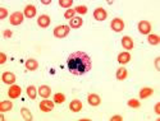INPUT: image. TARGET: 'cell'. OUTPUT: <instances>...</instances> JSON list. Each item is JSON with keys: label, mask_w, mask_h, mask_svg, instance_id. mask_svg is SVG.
Here are the masks:
<instances>
[{"label": "cell", "mask_w": 160, "mask_h": 121, "mask_svg": "<svg viewBox=\"0 0 160 121\" xmlns=\"http://www.w3.org/2000/svg\"><path fill=\"white\" fill-rule=\"evenodd\" d=\"M67 66L68 70L73 75H83L88 73L92 68V61L91 58L87 55L86 52L82 51H76L68 56L67 60Z\"/></svg>", "instance_id": "obj_1"}, {"label": "cell", "mask_w": 160, "mask_h": 121, "mask_svg": "<svg viewBox=\"0 0 160 121\" xmlns=\"http://www.w3.org/2000/svg\"><path fill=\"white\" fill-rule=\"evenodd\" d=\"M71 32V27L69 26H58L54 28V36L58 38H63L65 36H68Z\"/></svg>", "instance_id": "obj_2"}, {"label": "cell", "mask_w": 160, "mask_h": 121, "mask_svg": "<svg viewBox=\"0 0 160 121\" xmlns=\"http://www.w3.org/2000/svg\"><path fill=\"white\" fill-rule=\"evenodd\" d=\"M110 27L114 32H122L124 30V22L121 18H114L110 23Z\"/></svg>", "instance_id": "obj_3"}, {"label": "cell", "mask_w": 160, "mask_h": 121, "mask_svg": "<svg viewBox=\"0 0 160 121\" xmlns=\"http://www.w3.org/2000/svg\"><path fill=\"white\" fill-rule=\"evenodd\" d=\"M23 17H24V14H22L21 12H14V13H13V14L10 16L9 22H10V24H13V26H19V24L23 22Z\"/></svg>", "instance_id": "obj_4"}, {"label": "cell", "mask_w": 160, "mask_h": 121, "mask_svg": "<svg viewBox=\"0 0 160 121\" xmlns=\"http://www.w3.org/2000/svg\"><path fill=\"white\" fill-rule=\"evenodd\" d=\"M106 17H108V13H106V10L104 8H96L94 10V18L99 22H102L106 19Z\"/></svg>", "instance_id": "obj_5"}, {"label": "cell", "mask_w": 160, "mask_h": 121, "mask_svg": "<svg viewBox=\"0 0 160 121\" xmlns=\"http://www.w3.org/2000/svg\"><path fill=\"white\" fill-rule=\"evenodd\" d=\"M54 103L55 102H51L49 100H44V101L40 102V110L42 112H50V111H52V109H54Z\"/></svg>", "instance_id": "obj_6"}, {"label": "cell", "mask_w": 160, "mask_h": 121, "mask_svg": "<svg viewBox=\"0 0 160 121\" xmlns=\"http://www.w3.org/2000/svg\"><path fill=\"white\" fill-rule=\"evenodd\" d=\"M137 27H138V31H140L142 35H149L150 31H151V24H150L148 21H141Z\"/></svg>", "instance_id": "obj_7"}, {"label": "cell", "mask_w": 160, "mask_h": 121, "mask_svg": "<svg viewBox=\"0 0 160 121\" xmlns=\"http://www.w3.org/2000/svg\"><path fill=\"white\" fill-rule=\"evenodd\" d=\"M21 93H22L21 87L13 84V86L9 88V91H8V96H9L10 98H18V97L21 96Z\"/></svg>", "instance_id": "obj_8"}, {"label": "cell", "mask_w": 160, "mask_h": 121, "mask_svg": "<svg viewBox=\"0 0 160 121\" xmlns=\"http://www.w3.org/2000/svg\"><path fill=\"white\" fill-rule=\"evenodd\" d=\"M2 80H3L5 84H14V82H16V75L13 74V73H10V72H5V73H3V75H2Z\"/></svg>", "instance_id": "obj_9"}, {"label": "cell", "mask_w": 160, "mask_h": 121, "mask_svg": "<svg viewBox=\"0 0 160 121\" xmlns=\"http://www.w3.org/2000/svg\"><path fill=\"white\" fill-rule=\"evenodd\" d=\"M50 23H51V19H50V17L46 16V14L40 16L38 19H37V24L41 27V28H46V27L50 26Z\"/></svg>", "instance_id": "obj_10"}, {"label": "cell", "mask_w": 160, "mask_h": 121, "mask_svg": "<svg viewBox=\"0 0 160 121\" xmlns=\"http://www.w3.org/2000/svg\"><path fill=\"white\" fill-rule=\"evenodd\" d=\"M87 101H88V105L90 106H99L101 103V98L95 95V93H92V95H88L87 96Z\"/></svg>", "instance_id": "obj_11"}, {"label": "cell", "mask_w": 160, "mask_h": 121, "mask_svg": "<svg viewBox=\"0 0 160 121\" xmlns=\"http://www.w3.org/2000/svg\"><path fill=\"white\" fill-rule=\"evenodd\" d=\"M69 110H71L72 112H79V111L82 110V102L78 101V100L72 101L71 105H69Z\"/></svg>", "instance_id": "obj_12"}, {"label": "cell", "mask_w": 160, "mask_h": 121, "mask_svg": "<svg viewBox=\"0 0 160 121\" xmlns=\"http://www.w3.org/2000/svg\"><path fill=\"white\" fill-rule=\"evenodd\" d=\"M23 14L27 17V18H33L35 16H36V8H35V5H27L24 8V13Z\"/></svg>", "instance_id": "obj_13"}, {"label": "cell", "mask_w": 160, "mask_h": 121, "mask_svg": "<svg viewBox=\"0 0 160 121\" xmlns=\"http://www.w3.org/2000/svg\"><path fill=\"white\" fill-rule=\"evenodd\" d=\"M82 24H83V19L81 17H73L69 21V27H72V28H79Z\"/></svg>", "instance_id": "obj_14"}, {"label": "cell", "mask_w": 160, "mask_h": 121, "mask_svg": "<svg viewBox=\"0 0 160 121\" xmlns=\"http://www.w3.org/2000/svg\"><path fill=\"white\" fill-rule=\"evenodd\" d=\"M122 46L126 49V50H132L133 49V40L129 37V36H124L122 38Z\"/></svg>", "instance_id": "obj_15"}, {"label": "cell", "mask_w": 160, "mask_h": 121, "mask_svg": "<svg viewBox=\"0 0 160 121\" xmlns=\"http://www.w3.org/2000/svg\"><path fill=\"white\" fill-rule=\"evenodd\" d=\"M24 65H26V69L30 70V72H33V70H36L38 68V63L35 59H28L27 61H26Z\"/></svg>", "instance_id": "obj_16"}, {"label": "cell", "mask_w": 160, "mask_h": 121, "mask_svg": "<svg viewBox=\"0 0 160 121\" xmlns=\"http://www.w3.org/2000/svg\"><path fill=\"white\" fill-rule=\"evenodd\" d=\"M154 95V89L152 88H149V87H145V88H142L141 91H140V98H148V97H150V96H152Z\"/></svg>", "instance_id": "obj_17"}, {"label": "cell", "mask_w": 160, "mask_h": 121, "mask_svg": "<svg viewBox=\"0 0 160 121\" xmlns=\"http://www.w3.org/2000/svg\"><path fill=\"white\" fill-rule=\"evenodd\" d=\"M131 60V54L129 52H121L118 55V63L119 64H127Z\"/></svg>", "instance_id": "obj_18"}, {"label": "cell", "mask_w": 160, "mask_h": 121, "mask_svg": "<svg viewBox=\"0 0 160 121\" xmlns=\"http://www.w3.org/2000/svg\"><path fill=\"white\" fill-rule=\"evenodd\" d=\"M50 93H51V89H50L49 86H41L38 88V95L41 97H44V98H48L50 96Z\"/></svg>", "instance_id": "obj_19"}, {"label": "cell", "mask_w": 160, "mask_h": 121, "mask_svg": "<svg viewBox=\"0 0 160 121\" xmlns=\"http://www.w3.org/2000/svg\"><path fill=\"white\" fill-rule=\"evenodd\" d=\"M13 107V103L10 101H3L0 103V111L2 112H7V111H10Z\"/></svg>", "instance_id": "obj_20"}, {"label": "cell", "mask_w": 160, "mask_h": 121, "mask_svg": "<svg viewBox=\"0 0 160 121\" xmlns=\"http://www.w3.org/2000/svg\"><path fill=\"white\" fill-rule=\"evenodd\" d=\"M127 78V69L126 68H119L117 70V79L118 80H124Z\"/></svg>", "instance_id": "obj_21"}, {"label": "cell", "mask_w": 160, "mask_h": 121, "mask_svg": "<svg viewBox=\"0 0 160 121\" xmlns=\"http://www.w3.org/2000/svg\"><path fill=\"white\" fill-rule=\"evenodd\" d=\"M21 114H22L23 119H24V120H27V121H31V120L33 119V117H32L31 111H30L28 109H26V107H23V109H21Z\"/></svg>", "instance_id": "obj_22"}, {"label": "cell", "mask_w": 160, "mask_h": 121, "mask_svg": "<svg viewBox=\"0 0 160 121\" xmlns=\"http://www.w3.org/2000/svg\"><path fill=\"white\" fill-rule=\"evenodd\" d=\"M27 96L31 98V100H35L36 96H37V92H36V88L33 86H28L27 87Z\"/></svg>", "instance_id": "obj_23"}, {"label": "cell", "mask_w": 160, "mask_h": 121, "mask_svg": "<svg viewBox=\"0 0 160 121\" xmlns=\"http://www.w3.org/2000/svg\"><path fill=\"white\" fill-rule=\"evenodd\" d=\"M148 41L150 45H159V36L156 35H150L149 38H148Z\"/></svg>", "instance_id": "obj_24"}, {"label": "cell", "mask_w": 160, "mask_h": 121, "mask_svg": "<svg viewBox=\"0 0 160 121\" xmlns=\"http://www.w3.org/2000/svg\"><path fill=\"white\" fill-rule=\"evenodd\" d=\"M72 4H73V0H59V5L63 7V8H69L71 9Z\"/></svg>", "instance_id": "obj_25"}, {"label": "cell", "mask_w": 160, "mask_h": 121, "mask_svg": "<svg viewBox=\"0 0 160 121\" xmlns=\"http://www.w3.org/2000/svg\"><path fill=\"white\" fill-rule=\"evenodd\" d=\"M65 101V96L63 95V93H57V95L54 96V102L55 103H63Z\"/></svg>", "instance_id": "obj_26"}, {"label": "cell", "mask_w": 160, "mask_h": 121, "mask_svg": "<svg viewBox=\"0 0 160 121\" xmlns=\"http://www.w3.org/2000/svg\"><path fill=\"white\" fill-rule=\"evenodd\" d=\"M74 14H76V10L74 9H68V10H65V13H64V18H67V19H72L73 17H74Z\"/></svg>", "instance_id": "obj_27"}, {"label": "cell", "mask_w": 160, "mask_h": 121, "mask_svg": "<svg viewBox=\"0 0 160 121\" xmlns=\"http://www.w3.org/2000/svg\"><path fill=\"white\" fill-rule=\"evenodd\" d=\"M74 10H76V13H78V14H86V13H87V7L78 5V7L74 8Z\"/></svg>", "instance_id": "obj_28"}, {"label": "cell", "mask_w": 160, "mask_h": 121, "mask_svg": "<svg viewBox=\"0 0 160 121\" xmlns=\"http://www.w3.org/2000/svg\"><path fill=\"white\" fill-rule=\"evenodd\" d=\"M128 106L132 107V109H138V107H140V102L137 100H129L128 101Z\"/></svg>", "instance_id": "obj_29"}, {"label": "cell", "mask_w": 160, "mask_h": 121, "mask_svg": "<svg viewBox=\"0 0 160 121\" xmlns=\"http://www.w3.org/2000/svg\"><path fill=\"white\" fill-rule=\"evenodd\" d=\"M8 16V10L5 8H2L0 9V19H5Z\"/></svg>", "instance_id": "obj_30"}, {"label": "cell", "mask_w": 160, "mask_h": 121, "mask_svg": "<svg viewBox=\"0 0 160 121\" xmlns=\"http://www.w3.org/2000/svg\"><path fill=\"white\" fill-rule=\"evenodd\" d=\"M7 61V56L4 52H0V64H4Z\"/></svg>", "instance_id": "obj_31"}, {"label": "cell", "mask_w": 160, "mask_h": 121, "mask_svg": "<svg viewBox=\"0 0 160 121\" xmlns=\"http://www.w3.org/2000/svg\"><path fill=\"white\" fill-rule=\"evenodd\" d=\"M12 35H13V33H12L10 30H5V31H4V37L8 38V37H12Z\"/></svg>", "instance_id": "obj_32"}, {"label": "cell", "mask_w": 160, "mask_h": 121, "mask_svg": "<svg viewBox=\"0 0 160 121\" xmlns=\"http://www.w3.org/2000/svg\"><path fill=\"white\" fill-rule=\"evenodd\" d=\"M110 120H112V121H122L123 117H122V116H113Z\"/></svg>", "instance_id": "obj_33"}, {"label": "cell", "mask_w": 160, "mask_h": 121, "mask_svg": "<svg viewBox=\"0 0 160 121\" xmlns=\"http://www.w3.org/2000/svg\"><path fill=\"white\" fill-rule=\"evenodd\" d=\"M42 4H45V5L51 4V0H42Z\"/></svg>", "instance_id": "obj_34"}, {"label": "cell", "mask_w": 160, "mask_h": 121, "mask_svg": "<svg viewBox=\"0 0 160 121\" xmlns=\"http://www.w3.org/2000/svg\"><path fill=\"white\" fill-rule=\"evenodd\" d=\"M155 112H156V114H160V112H159V105L155 106Z\"/></svg>", "instance_id": "obj_35"}]
</instances>
